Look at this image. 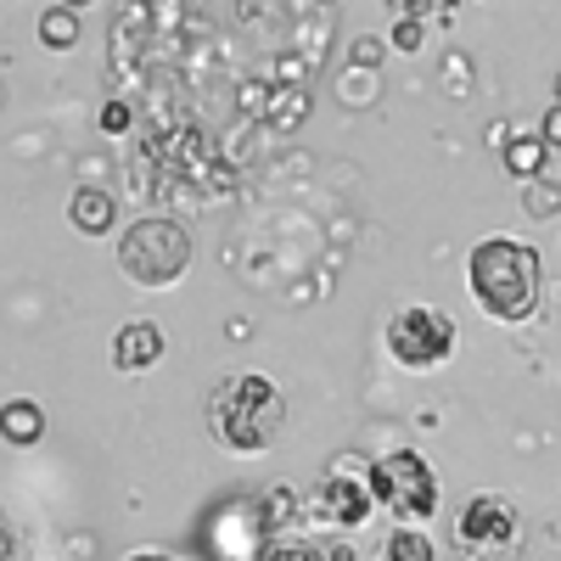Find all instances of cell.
Returning a JSON list of instances; mask_svg holds the SVG:
<instances>
[{
    "label": "cell",
    "mask_w": 561,
    "mask_h": 561,
    "mask_svg": "<svg viewBox=\"0 0 561 561\" xmlns=\"http://www.w3.org/2000/svg\"><path fill=\"white\" fill-rule=\"evenodd\" d=\"M365 483H370V500H377V511H393L399 528H421L438 517V478L433 466L421 460L415 449H393V455H377L365 466Z\"/></svg>",
    "instance_id": "277c9868"
},
{
    "label": "cell",
    "mask_w": 561,
    "mask_h": 561,
    "mask_svg": "<svg viewBox=\"0 0 561 561\" xmlns=\"http://www.w3.org/2000/svg\"><path fill=\"white\" fill-rule=\"evenodd\" d=\"M466 287H472V298L489 320L523 325L545 298V264L517 237H483L466 253Z\"/></svg>",
    "instance_id": "6da1fadb"
},
{
    "label": "cell",
    "mask_w": 561,
    "mask_h": 561,
    "mask_svg": "<svg viewBox=\"0 0 561 561\" xmlns=\"http://www.w3.org/2000/svg\"><path fill=\"white\" fill-rule=\"evenodd\" d=\"M523 203H528V214H539V219H545V214H556V208H561V192L539 180V185H528V192H523Z\"/></svg>",
    "instance_id": "ffe728a7"
},
{
    "label": "cell",
    "mask_w": 561,
    "mask_h": 561,
    "mask_svg": "<svg viewBox=\"0 0 561 561\" xmlns=\"http://www.w3.org/2000/svg\"><path fill=\"white\" fill-rule=\"evenodd\" d=\"M253 561H325V556H320L314 539H298V534H264Z\"/></svg>",
    "instance_id": "2e32d148"
},
{
    "label": "cell",
    "mask_w": 561,
    "mask_h": 561,
    "mask_svg": "<svg viewBox=\"0 0 561 561\" xmlns=\"http://www.w3.org/2000/svg\"><path fill=\"white\" fill-rule=\"evenodd\" d=\"M129 124H135V113H129V102H118V96H113V102L102 107V129H107V135H124Z\"/></svg>",
    "instance_id": "44dd1931"
},
{
    "label": "cell",
    "mask_w": 561,
    "mask_h": 561,
    "mask_svg": "<svg viewBox=\"0 0 561 561\" xmlns=\"http://www.w3.org/2000/svg\"><path fill=\"white\" fill-rule=\"evenodd\" d=\"M163 359V332L152 320H129L118 325V337H113V365L124 370V377H135V370H152Z\"/></svg>",
    "instance_id": "ba28073f"
},
{
    "label": "cell",
    "mask_w": 561,
    "mask_h": 561,
    "mask_svg": "<svg viewBox=\"0 0 561 561\" xmlns=\"http://www.w3.org/2000/svg\"><path fill=\"white\" fill-rule=\"evenodd\" d=\"M382 51H388L382 34H359V39H348V68H377Z\"/></svg>",
    "instance_id": "e0dca14e"
},
{
    "label": "cell",
    "mask_w": 561,
    "mask_h": 561,
    "mask_svg": "<svg viewBox=\"0 0 561 561\" xmlns=\"http://www.w3.org/2000/svg\"><path fill=\"white\" fill-rule=\"evenodd\" d=\"M444 84H455V96H472V62H466L460 51L444 57Z\"/></svg>",
    "instance_id": "d6986e66"
},
{
    "label": "cell",
    "mask_w": 561,
    "mask_h": 561,
    "mask_svg": "<svg viewBox=\"0 0 561 561\" xmlns=\"http://www.w3.org/2000/svg\"><path fill=\"white\" fill-rule=\"evenodd\" d=\"M388 45H393V51H404V57H410V51H421V18H415V12H404V18L393 23Z\"/></svg>",
    "instance_id": "ac0fdd59"
},
{
    "label": "cell",
    "mask_w": 561,
    "mask_h": 561,
    "mask_svg": "<svg viewBox=\"0 0 561 561\" xmlns=\"http://www.w3.org/2000/svg\"><path fill=\"white\" fill-rule=\"evenodd\" d=\"M517 539V505L505 494H466V505L455 511V545L466 556H483V550H505Z\"/></svg>",
    "instance_id": "52a82bcc"
},
{
    "label": "cell",
    "mask_w": 561,
    "mask_h": 561,
    "mask_svg": "<svg viewBox=\"0 0 561 561\" xmlns=\"http://www.w3.org/2000/svg\"><path fill=\"white\" fill-rule=\"evenodd\" d=\"M556 107H561V73H556Z\"/></svg>",
    "instance_id": "d4e9b609"
},
{
    "label": "cell",
    "mask_w": 561,
    "mask_h": 561,
    "mask_svg": "<svg viewBox=\"0 0 561 561\" xmlns=\"http://www.w3.org/2000/svg\"><path fill=\"white\" fill-rule=\"evenodd\" d=\"M124 561H174V556H163V550H135V556H124Z\"/></svg>",
    "instance_id": "603a6c76"
},
{
    "label": "cell",
    "mask_w": 561,
    "mask_h": 561,
    "mask_svg": "<svg viewBox=\"0 0 561 561\" xmlns=\"http://www.w3.org/2000/svg\"><path fill=\"white\" fill-rule=\"evenodd\" d=\"M539 140H545V152H561V107H550V113H545Z\"/></svg>",
    "instance_id": "7402d4cb"
},
{
    "label": "cell",
    "mask_w": 561,
    "mask_h": 561,
    "mask_svg": "<svg viewBox=\"0 0 561 561\" xmlns=\"http://www.w3.org/2000/svg\"><path fill=\"white\" fill-rule=\"evenodd\" d=\"M500 152H505V169L517 174V180H539L545 174V158H550L539 135H511Z\"/></svg>",
    "instance_id": "4fadbf2b"
},
{
    "label": "cell",
    "mask_w": 561,
    "mask_h": 561,
    "mask_svg": "<svg viewBox=\"0 0 561 561\" xmlns=\"http://www.w3.org/2000/svg\"><path fill=\"white\" fill-rule=\"evenodd\" d=\"M0 102H7V96H0Z\"/></svg>",
    "instance_id": "484cf974"
},
{
    "label": "cell",
    "mask_w": 561,
    "mask_h": 561,
    "mask_svg": "<svg viewBox=\"0 0 561 561\" xmlns=\"http://www.w3.org/2000/svg\"><path fill=\"white\" fill-rule=\"evenodd\" d=\"M280 421H287V399H280V388L270 377H259V370H242V377H230L208 393V433L230 455L270 449Z\"/></svg>",
    "instance_id": "7a4b0ae2"
},
{
    "label": "cell",
    "mask_w": 561,
    "mask_h": 561,
    "mask_svg": "<svg viewBox=\"0 0 561 561\" xmlns=\"http://www.w3.org/2000/svg\"><path fill=\"white\" fill-rule=\"evenodd\" d=\"M0 438H7L12 449H34L45 438V410L34 399H12L0 404Z\"/></svg>",
    "instance_id": "30bf717a"
},
{
    "label": "cell",
    "mask_w": 561,
    "mask_h": 561,
    "mask_svg": "<svg viewBox=\"0 0 561 561\" xmlns=\"http://www.w3.org/2000/svg\"><path fill=\"white\" fill-rule=\"evenodd\" d=\"M382 343H388V359L404 365V370H438L455 354V343H460V325L444 309H433V304H410V309H399L388 320Z\"/></svg>",
    "instance_id": "5b68a950"
},
{
    "label": "cell",
    "mask_w": 561,
    "mask_h": 561,
    "mask_svg": "<svg viewBox=\"0 0 561 561\" xmlns=\"http://www.w3.org/2000/svg\"><path fill=\"white\" fill-rule=\"evenodd\" d=\"M382 561H438V545L427 539V528H393L382 545Z\"/></svg>",
    "instance_id": "9a60e30c"
},
{
    "label": "cell",
    "mask_w": 561,
    "mask_h": 561,
    "mask_svg": "<svg viewBox=\"0 0 561 561\" xmlns=\"http://www.w3.org/2000/svg\"><path fill=\"white\" fill-rule=\"evenodd\" d=\"M377 96H382V73L377 68H343V79H337V102L354 113V107H377Z\"/></svg>",
    "instance_id": "5bb4252c"
},
{
    "label": "cell",
    "mask_w": 561,
    "mask_h": 561,
    "mask_svg": "<svg viewBox=\"0 0 561 561\" xmlns=\"http://www.w3.org/2000/svg\"><path fill=\"white\" fill-rule=\"evenodd\" d=\"M118 270L147 293L180 287L185 270H192V225H180L169 214H147L135 219L118 237Z\"/></svg>",
    "instance_id": "3957f363"
},
{
    "label": "cell",
    "mask_w": 561,
    "mask_h": 561,
    "mask_svg": "<svg viewBox=\"0 0 561 561\" xmlns=\"http://www.w3.org/2000/svg\"><path fill=\"white\" fill-rule=\"evenodd\" d=\"M68 225L79 230V237H107V230L118 225V203L107 185H79V192L68 197Z\"/></svg>",
    "instance_id": "9c48e42d"
},
{
    "label": "cell",
    "mask_w": 561,
    "mask_h": 561,
    "mask_svg": "<svg viewBox=\"0 0 561 561\" xmlns=\"http://www.w3.org/2000/svg\"><path fill=\"white\" fill-rule=\"evenodd\" d=\"M79 7H45L39 12V45H51V51H73L79 45Z\"/></svg>",
    "instance_id": "7c38bea8"
},
{
    "label": "cell",
    "mask_w": 561,
    "mask_h": 561,
    "mask_svg": "<svg viewBox=\"0 0 561 561\" xmlns=\"http://www.w3.org/2000/svg\"><path fill=\"white\" fill-rule=\"evenodd\" d=\"M0 561H12V528L0 523Z\"/></svg>",
    "instance_id": "cb8c5ba5"
},
{
    "label": "cell",
    "mask_w": 561,
    "mask_h": 561,
    "mask_svg": "<svg viewBox=\"0 0 561 561\" xmlns=\"http://www.w3.org/2000/svg\"><path fill=\"white\" fill-rule=\"evenodd\" d=\"M370 511H377V500H370V483H365V460H337L332 472L320 478V489L304 500V517H320L337 534L365 528Z\"/></svg>",
    "instance_id": "8992f818"
},
{
    "label": "cell",
    "mask_w": 561,
    "mask_h": 561,
    "mask_svg": "<svg viewBox=\"0 0 561 561\" xmlns=\"http://www.w3.org/2000/svg\"><path fill=\"white\" fill-rule=\"evenodd\" d=\"M293 517H304V494H298L293 483H275V489L264 494V505H259L264 534H287V523H293Z\"/></svg>",
    "instance_id": "8fae6325"
}]
</instances>
